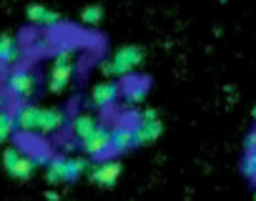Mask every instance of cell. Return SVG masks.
I'll use <instances>...</instances> for the list:
<instances>
[{
  "instance_id": "obj_17",
  "label": "cell",
  "mask_w": 256,
  "mask_h": 201,
  "mask_svg": "<svg viewBox=\"0 0 256 201\" xmlns=\"http://www.w3.org/2000/svg\"><path fill=\"white\" fill-rule=\"evenodd\" d=\"M16 134V116L8 108H0V144L10 141V136Z\"/></svg>"
},
{
  "instance_id": "obj_18",
  "label": "cell",
  "mask_w": 256,
  "mask_h": 201,
  "mask_svg": "<svg viewBox=\"0 0 256 201\" xmlns=\"http://www.w3.org/2000/svg\"><path fill=\"white\" fill-rule=\"evenodd\" d=\"M80 20H83V26H98L100 20H103V8L100 6H88V8H83V13H80Z\"/></svg>"
},
{
  "instance_id": "obj_12",
  "label": "cell",
  "mask_w": 256,
  "mask_h": 201,
  "mask_svg": "<svg viewBox=\"0 0 256 201\" xmlns=\"http://www.w3.org/2000/svg\"><path fill=\"white\" fill-rule=\"evenodd\" d=\"M118 176H120V161H113V158L96 164L90 171V181L98 186H113L118 181Z\"/></svg>"
},
{
  "instance_id": "obj_10",
  "label": "cell",
  "mask_w": 256,
  "mask_h": 201,
  "mask_svg": "<svg viewBox=\"0 0 256 201\" xmlns=\"http://www.w3.org/2000/svg\"><path fill=\"white\" fill-rule=\"evenodd\" d=\"M38 108L40 106H33L28 100L16 106L13 116H16V131L20 134H38Z\"/></svg>"
},
{
  "instance_id": "obj_7",
  "label": "cell",
  "mask_w": 256,
  "mask_h": 201,
  "mask_svg": "<svg viewBox=\"0 0 256 201\" xmlns=\"http://www.w3.org/2000/svg\"><path fill=\"white\" fill-rule=\"evenodd\" d=\"M80 148L88 158H106L110 154V128L98 124V128L80 141Z\"/></svg>"
},
{
  "instance_id": "obj_5",
  "label": "cell",
  "mask_w": 256,
  "mask_h": 201,
  "mask_svg": "<svg viewBox=\"0 0 256 201\" xmlns=\"http://www.w3.org/2000/svg\"><path fill=\"white\" fill-rule=\"evenodd\" d=\"M3 166H6V171L13 176V178H30V174L36 171V161H33V156L28 154V151H23V148H18V146H10V148H6V154H3Z\"/></svg>"
},
{
  "instance_id": "obj_15",
  "label": "cell",
  "mask_w": 256,
  "mask_h": 201,
  "mask_svg": "<svg viewBox=\"0 0 256 201\" xmlns=\"http://www.w3.org/2000/svg\"><path fill=\"white\" fill-rule=\"evenodd\" d=\"M96 128H98V121H96L93 114H78V116L70 121V131H73V136H76L78 141L88 138Z\"/></svg>"
},
{
  "instance_id": "obj_11",
  "label": "cell",
  "mask_w": 256,
  "mask_h": 201,
  "mask_svg": "<svg viewBox=\"0 0 256 201\" xmlns=\"http://www.w3.org/2000/svg\"><path fill=\"white\" fill-rule=\"evenodd\" d=\"M66 126V114L60 108H38V136L58 134Z\"/></svg>"
},
{
  "instance_id": "obj_23",
  "label": "cell",
  "mask_w": 256,
  "mask_h": 201,
  "mask_svg": "<svg viewBox=\"0 0 256 201\" xmlns=\"http://www.w3.org/2000/svg\"><path fill=\"white\" fill-rule=\"evenodd\" d=\"M254 201H256V198H254Z\"/></svg>"
},
{
  "instance_id": "obj_16",
  "label": "cell",
  "mask_w": 256,
  "mask_h": 201,
  "mask_svg": "<svg viewBox=\"0 0 256 201\" xmlns=\"http://www.w3.org/2000/svg\"><path fill=\"white\" fill-rule=\"evenodd\" d=\"M146 93H148V86L141 83V80H131L126 88H123V98H126V104H141V100H146Z\"/></svg>"
},
{
  "instance_id": "obj_20",
  "label": "cell",
  "mask_w": 256,
  "mask_h": 201,
  "mask_svg": "<svg viewBox=\"0 0 256 201\" xmlns=\"http://www.w3.org/2000/svg\"><path fill=\"white\" fill-rule=\"evenodd\" d=\"M248 148H256V131H251L248 136H246V151Z\"/></svg>"
},
{
  "instance_id": "obj_21",
  "label": "cell",
  "mask_w": 256,
  "mask_h": 201,
  "mask_svg": "<svg viewBox=\"0 0 256 201\" xmlns=\"http://www.w3.org/2000/svg\"><path fill=\"white\" fill-rule=\"evenodd\" d=\"M0 78H6V66L0 63Z\"/></svg>"
},
{
  "instance_id": "obj_2",
  "label": "cell",
  "mask_w": 256,
  "mask_h": 201,
  "mask_svg": "<svg viewBox=\"0 0 256 201\" xmlns=\"http://www.w3.org/2000/svg\"><path fill=\"white\" fill-rule=\"evenodd\" d=\"M141 63H144V50H141L138 46H123V48H118V50L100 66V70H103L106 76L123 78V76H128V73H134Z\"/></svg>"
},
{
  "instance_id": "obj_8",
  "label": "cell",
  "mask_w": 256,
  "mask_h": 201,
  "mask_svg": "<svg viewBox=\"0 0 256 201\" xmlns=\"http://www.w3.org/2000/svg\"><path fill=\"white\" fill-rule=\"evenodd\" d=\"M120 96V86L116 80H100L93 90H90V106L96 111H106L110 108Z\"/></svg>"
},
{
  "instance_id": "obj_6",
  "label": "cell",
  "mask_w": 256,
  "mask_h": 201,
  "mask_svg": "<svg viewBox=\"0 0 256 201\" xmlns=\"http://www.w3.org/2000/svg\"><path fill=\"white\" fill-rule=\"evenodd\" d=\"M134 128H136V144H138V146H148V144L158 141V136H161V131H164V121L158 118L156 111L148 108V111H144V114L136 118Z\"/></svg>"
},
{
  "instance_id": "obj_13",
  "label": "cell",
  "mask_w": 256,
  "mask_h": 201,
  "mask_svg": "<svg viewBox=\"0 0 256 201\" xmlns=\"http://www.w3.org/2000/svg\"><path fill=\"white\" fill-rule=\"evenodd\" d=\"M28 20H30L36 28H56V26L60 23V16H58L56 10H50V8L36 3V6H28Z\"/></svg>"
},
{
  "instance_id": "obj_22",
  "label": "cell",
  "mask_w": 256,
  "mask_h": 201,
  "mask_svg": "<svg viewBox=\"0 0 256 201\" xmlns=\"http://www.w3.org/2000/svg\"><path fill=\"white\" fill-rule=\"evenodd\" d=\"M251 116H254V118H256V106H254V111H251Z\"/></svg>"
},
{
  "instance_id": "obj_9",
  "label": "cell",
  "mask_w": 256,
  "mask_h": 201,
  "mask_svg": "<svg viewBox=\"0 0 256 201\" xmlns=\"http://www.w3.org/2000/svg\"><path fill=\"white\" fill-rule=\"evenodd\" d=\"M136 146V128L131 124H118L110 128V154H126Z\"/></svg>"
},
{
  "instance_id": "obj_4",
  "label": "cell",
  "mask_w": 256,
  "mask_h": 201,
  "mask_svg": "<svg viewBox=\"0 0 256 201\" xmlns=\"http://www.w3.org/2000/svg\"><path fill=\"white\" fill-rule=\"evenodd\" d=\"M36 88H38V80H36V76L28 68L16 66L13 70L6 73V93L18 98L20 104H23V100H30L36 96Z\"/></svg>"
},
{
  "instance_id": "obj_1",
  "label": "cell",
  "mask_w": 256,
  "mask_h": 201,
  "mask_svg": "<svg viewBox=\"0 0 256 201\" xmlns=\"http://www.w3.org/2000/svg\"><path fill=\"white\" fill-rule=\"evenodd\" d=\"M86 171H88V158H83V156H56L46 166V178L50 184H66V181H76Z\"/></svg>"
},
{
  "instance_id": "obj_3",
  "label": "cell",
  "mask_w": 256,
  "mask_h": 201,
  "mask_svg": "<svg viewBox=\"0 0 256 201\" xmlns=\"http://www.w3.org/2000/svg\"><path fill=\"white\" fill-rule=\"evenodd\" d=\"M70 78H73V48L60 46V48H56V56H53V63H50L48 88L53 93H63L68 88Z\"/></svg>"
},
{
  "instance_id": "obj_14",
  "label": "cell",
  "mask_w": 256,
  "mask_h": 201,
  "mask_svg": "<svg viewBox=\"0 0 256 201\" xmlns=\"http://www.w3.org/2000/svg\"><path fill=\"white\" fill-rule=\"evenodd\" d=\"M20 60V43L16 36L6 33V36H0V63H3L6 68L10 66H18Z\"/></svg>"
},
{
  "instance_id": "obj_19",
  "label": "cell",
  "mask_w": 256,
  "mask_h": 201,
  "mask_svg": "<svg viewBox=\"0 0 256 201\" xmlns=\"http://www.w3.org/2000/svg\"><path fill=\"white\" fill-rule=\"evenodd\" d=\"M241 171L244 176H248L251 181H256V148H248L244 161H241Z\"/></svg>"
}]
</instances>
